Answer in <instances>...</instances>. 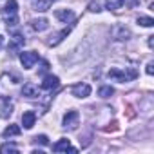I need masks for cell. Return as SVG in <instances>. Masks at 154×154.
<instances>
[{
  "label": "cell",
  "instance_id": "obj_1",
  "mask_svg": "<svg viewBox=\"0 0 154 154\" xmlns=\"http://www.w3.org/2000/svg\"><path fill=\"white\" fill-rule=\"evenodd\" d=\"M17 13H18V4H17V0H8L6 6H4V9H2V17H4L6 22H8V27H13V26L18 24Z\"/></svg>",
  "mask_w": 154,
  "mask_h": 154
},
{
  "label": "cell",
  "instance_id": "obj_2",
  "mask_svg": "<svg viewBox=\"0 0 154 154\" xmlns=\"http://www.w3.org/2000/svg\"><path fill=\"white\" fill-rule=\"evenodd\" d=\"M107 74H109V78H112V80H116V82H122V84H125V82H129V80H134L136 76H138V72H136L134 69L122 71V69H118V67H112Z\"/></svg>",
  "mask_w": 154,
  "mask_h": 154
},
{
  "label": "cell",
  "instance_id": "obj_3",
  "mask_svg": "<svg viewBox=\"0 0 154 154\" xmlns=\"http://www.w3.org/2000/svg\"><path fill=\"white\" fill-rule=\"evenodd\" d=\"M17 78H15V76H11V74H2V76H0V96H2V98H6L8 94H9V91L17 85Z\"/></svg>",
  "mask_w": 154,
  "mask_h": 154
},
{
  "label": "cell",
  "instance_id": "obj_4",
  "mask_svg": "<svg viewBox=\"0 0 154 154\" xmlns=\"http://www.w3.org/2000/svg\"><path fill=\"white\" fill-rule=\"evenodd\" d=\"M38 60H40V56H38V53H35V51H22V53H20V62H22L24 69L35 67V63H36Z\"/></svg>",
  "mask_w": 154,
  "mask_h": 154
},
{
  "label": "cell",
  "instance_id": "obj_5",
  "mask_svg": "<svg viewBox=\"0 0 154 154\" xmlns=\"http://www.w3.org/2000/svg\"><path fill=\"white\" fill-rule=\"evenodd\" d=\"M78 120H80L78 111H67L65 116H63V127L72 131V129H76V125H78Z\"/></svg>",
  "mask_w": 154,
  "mask_h": 154
},
{
  "label": "cell",
  "instance_id": "obj_6",
  "mask_svg": "<svg viewBox=\"0 0 154 154\" xmlns=\"http://www.w3.org/2000/svg\"><path fill=\"white\" fill-rule=\"evenodd\" d=\"M91 85L89 84H76V85H72V89H71V93H72V96H76V98H87L89 94H91Z\"/></svg>",
  "mask_w": 154,
  "mask_h": 154
},
{
  "label": "cell",
  "instance_id": "obj_7",
  "mask_svg": "<svg viewBox=\"0 0 154 154\" xmlns=\"http://www.w3.org/2000/svg\"><path fill=\"white\" fill-rule=\"evenodd\" d=\"M111 35H112V38H114V40H120V42H123V40H129V38H131V31H129L125 26H114V27L111 29Z\"/></svg>",
  "mask_w": 154,
  "mask_h": 154
},
{
  "label": "cell",
  "instance_id": "obj_8",
  "mask_svg": "<svg viewBox=\"0 0 154 154\" xmlns=\"http://www.w3.org/2000/svg\"><path fill=\"white\" fill-rule=\"evenodd\" d=\"M22 96H27V98H38L40 96V87L33 82H27L24 84L22 87Z\"/></svg>",
  "mask_w": 154,
  "mask_h": 154
},
{
  "label": "cell",
  "instance_id": "obj_9",
  "mask_svg": "<svg viewBox=\"0 0 154 154\" xmlns=\"http://www.w3.org/2000/svg\"><path fill=\"white\" fill-rule=\"evenodd\" d=\"M11 114H13V102L6 96L2 100V103H0V116H2L4 120H8Z\"/></svg>",
  "mask_w": 154,
  "mask_h": 154
},
{
  "label": "cell",
  "instance_id": "obj_10",
  "mask_svg": "<svg viewBox=\"0 0 154 154\" xmlns=\"http://www.w3.org/2000/svg\"><path fill=\"white\" fill-rule=\"evenodd\" d=\"M54 17H56L60 22H63V24H71V22L74 20V13H72L71 9H56V11H54Z\"/></svg>",
  "mask_w": 154,
  "mask_h": 154
},
{
  "label": "cell",
  "instance_id": "obj_11",
  "mask_svg": "<svg viewBox=\"0 0 154 154\" xmlns=\"http://www.w3.org/2000/svg\"><path fill=\"white\" fill-rule=\"evenodd\" d=\"M58 85H60L58 76H53V74L45 76V78H44V82H42V89H45V91H53V89H56Z\"/></svg>",
  "mask_w": 154,
  "mask_h": 154
},
{
  "label": "cell",
  "instance_id": "obj_12",
  "mask_svg": "<svg viewBox=\"0 0 154 154\" xmlns=\"http://www.w3.org/2000/svg\"><path fill=\"white\" fill-rule=\"evenodd\" d=\"M53 150H54V152H63V150H65V152H67V150L76 152V149H72V147H71V141H69L67 138H62L60 141H56V143L53 145Z\"/></svg>",
  "mask_w": 154,
  "mask_h": 154
},
{
  "label": "cell",
  "instance_id": "obj_13",
  "mask_svg": "<svg viewBox=\"0 0 154 154\" xmlns=\"http://www.w3.org/2000/svg\"><path fill=\"white\" fill-rule=\"evenodd\" d=\"M24 44H26V40H24V36H22L20 33H15V35L11 36V44H9V51H18L20 47H24Z\"/></svg>",
  "mask_w": 154,
  "mask_h": 154
},
{
  "label": "cell",
  "instance_id": "obj_14",
  "mask_svg": "<svg viewBox=\"0 0 154 154\" xmlns=\"http://www.w3.org/2000/svg\"><path fill=\"white\" fill-rule=\"evenodd\" d=\"M35 122H36V114H35L33 111H26V112L22 114V125H24L26 129H33Z\"/></svg>",
  "mask_w": 154,
  "mask_h": 154
},
{
  "label": "cell",
  "instance_id": "obj_15",
  "mask_svg": "<svg viewBox=\"0 0 154 154\" xmlns=\"http://www.w3.org/2000/svg\"><path fill=\"white\" fill-rule=\"evenodd\" d=\"M29 26H31L35 31H45V29L49 27V22H47L45 18H35V20L29 22Z\"/></svg>",
  "mask_w": 154,
  "mask_h": 154
},
{
  "label": "cell",
  "instance_id": "obj_16",
  "mask_svg": "<svg viewBox=\"0 0 154 154\" xmlns=\"http://www.w3.org/2000/svg\"><path fill=\"white\" fill-rule=\"evenodd\" d=\"M69 35V29H63V31H60V33H54V35H51V38L47 40V44L49 45H58L62 40H63V36H67Z\"/></svg>",
  "mask_w": 154,
  "mask_h": 154
},
{
  "label": "cell",
  "instance_id": "obj_17",
  "mask_svg": "<svg viewBox=\"0 0 154 154\" xmlns=\"http://www.w3.org/2000/svg\"><path fill=\"white\" fill-rule=\"evenodd\" d=\"M49 6H51V0H33V9L35 11L44 13V11L49 9Z\"/></svg>",
  "mask_w": 154,
  "mask_h": 154
},
{
  "label": "cell",
  "instance_id": "obj_18",
  "mask_svg": "<svg viewBox=\"0 0 154 154\" xmlns=\"http://www.w3.org/2000/svg\"><path fill=\"white\" fill-rule=\"evenodd\" d=\"M4 138H11V136H18L20 134V127L18 125H8L6 129H4Z\"/></svg>",
  "mask_w": 154,
  "mask_h": 154
},
{
  "label": "cell",
  "instance_id": "obj_19",
  "mask_svg": "<svg viewBox=\"0 0 154 154\" xmlns=\"http://www.w3.org/2000/svg\"><path fill=\"white\" fill-rule=\"evenodd\" d=\"M123 6V0H105V8L109 11H118Z\"/></svg>",
  "mask_w": 154,
  "mask_h": 154
},
{
  "label": "cell",
  "instance_id": "obj_20",
  "mask_svg": "<svg viewBox=\"0 0 154 154\" xmlns=\"http://www.w3.org/2000/svg\"><path fill=\"white\" fill-rule=\"evenodd\" d=\"M0 152L6 154V152H18V147L15 143H4V145H0Z\"/></svg>",
  "mask_w": 154,
  "mask_h": 154
},
{
  "label": "cell",
  "instance_id": "obj_21",
  "mask_svg": "<svg viewBox=\"0 0 154 154\" xmlns=\"http://www.w3.org/2000/svg\"><path fill=\"white\" fill-rule=\"evenodd\" d=\"M98 94H100L102 98H109L111 94H114V89H112L111 85H103V87H100V91H98Z\"/></svg>",
  "mask_w": 154,
  "mask_h": 154
},
{
  "label": "cell",
  "instance_id": "obj_22",
  "mask_svg": "<svg viewBox=\"0 0 154 154\" xmlns=\"http://www.w3.org/2000/svg\"><path fill=\"white\" fill-rule=\"evenodd\" d=\"M138 24L143 26V27H152L154 26V20L150 17H138Z\"/></svg>",
  "mask_w": 154,
  "mask_h": 154
},
{
  "label": "cell",
  "instance_id": "obj_23",
  "mask_svg": "<svg viewBox=\"0 0 154 154\" xmlns=\"http://www.w3.org/2000/svg\"><path fill=\"white\" fill-rule=\"evenodd\" d=\"M35 143L47 145V143H49V140H47V136H45V134H40V136H35Z\"/></svg>",
  "mask_w": 154,
  "mask_h": 154
},
{
  "label": "cell",
  "instance_id": "obj_24",
  "mask_svg": "<svg viewBox=\"0 0 154 154\" xmlns=\"http://www.w3.org/2000/svg\"><path fill=\"white\" fill-rule=\"evenodd\" d=\"M89 11H93V13H98V11H100V6H98V2H91V4H89Z\"/></svg>",
  "mask_w": 154,
  "mask_h": 154
},
{
  "label": "cell",
  "instance_id": "obj_25",
  "mask_svg": "<svg viewBox=\"0 0 154 154\" xmlns=\"http://www.w3.org/2000/svg\"><path fill=\"white\" fill-rule=\"evenodd\" d=\"M145 71H147V74H149V76H152V74H154V63H152V62H149Z\"/></svg>",
  "mask_w": 154,
  "mask_h": 154
},
{
  "label": "cell",
  "instance_id": "obj_26",
  "mask_svg": "<svg viewBox=\"0 0 154 154\" xmlns=\"http://www.w3.org/2000/svg\"><path fill=\"white\" fill-rule=\"evenodd\" d=\"M123 4H127V8H134L138 4V0H123Z\"/></svg>",
  "mask_w": 154,
  "mask_h": 154
},
{
  "label": "cell",
  "instance_id": "obj_27",
  "mask_svg": "<svg viewBox=\"0 0 154 154\" xmlns=\"http://www.w3.org/2000/svg\"><path fill=\"white\" fill-rule=\"evenodd\" d=\"M147 44H149V47L152 49V47H154V36H149V40H147Z\"/></svg>",
  "mask_w": 154,
  "mask_h": 154
},
{
  "label": "cell",
  "instance_id": "obj_28",
  "mask_svg": "<svg viewBox=\"0 0 154 154\" xmlns=\"http://www.w3.org/2000/svg\"><path fill=\"white\" fill-rule=\"evenodd\" d=\"M2 45H4V36L0 35V49H2Z\"/></svg>",
  "mask_w": 154,
  "mask_h": 154
}]
</instances>
